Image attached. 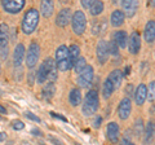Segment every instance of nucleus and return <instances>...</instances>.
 <instances>
[{
    "instance_id": "f03ea898",
    "label": "nucleus",
    "mask_w": 155,
    "mask_h": 145,
    "mask_svg": "<svg viewBox=\"0 0 155 145\" xmlns=\"http://www.w3.org/2000/svg\"><path fill=\"white\" fill-rule=\"evenodd\" d=\"M38 23H39V12L34 8L28 9L22 20V31L26 35L32 34L34 30L38 27Z\"/></svg>"
},
{
    "instance_id": "dca6fc26",
    "label": "nucleus",
    "mask_w": 155,
    "mask_h": 145,
    "mask_svg": "<svg viewBox=\"0 0 155 145\" xmlns=\"http://www.w3.org/2000/svg\"><path fill=\"white\" fill-rule=\"evenodd\" d=\"M23 59H25V46L18 44L16 48H14V52H13V64H14V66L21 65L23 62Z\"/></svg>"
},
{
    "instance_id": "20e7f679",
    "label": "nucleus",
    "mask_w": 155,
    "mask_h": 145,
    "mask_svg": "<svg viewBox=\"0 0 155 145\" xmlns=\"http://www.w3.org/2000/svg\"><path fill=\"white\" fill-rule=\"evenodd\" d=\"M71 25H72V30H74L76 35H81L87 29L85 14L81 11H76L74 16H71Z\"/></svg>"
},
{
    "instance_id": "9b49d317",
    "label": "nucleus",
    "mask_w": 155,
    "mask_h": 145,
    "mask_svg": "<svg viewBox=\"0 0 155 145\" xmlns=\"http://www.w3.org/2000/svg\"><path fill=\"white\" fill-rule=\"evenodd\" d=\"M129 53L132 55H137L141 49V38H140L138 32H132V35L129 36V46H128Z\"/></svg>"
},
{
    "instance_id": "c85d7f7f",
    "label": "nucleus",
    "mask_w": 155,
    "mask_h": 145,
    "mask_svg": "<svg viewBox=\"0 0 155 145\" xmlns=\"http://www.w3.org/2000/svg\"><path fill=\"white\" fill-rule=\"evenodd\" d=\"M54 91H56L54 84H53V82H51L49 84H47V87L44 88V91H43V95H44V97H45L47 100H51L53 96H54Z\"/></svg>"
},
{
    "instance_id": "423d86ee",
    "label": "nucleus",
    "mask_w": 155,
    "mask_h": 145,
    "mask_svg": "<svg viewBox=\"0 0 155 145\" xmlns=\"http://www.w3.org/2000/svg\"><path fill=\"white\" fill-rule=\"evenodd\" d=\"M39 57H40V47L36 43H31L30 47H28V51H27V55H26V65L27 67H35L38 61H39Z\"/></svg>"
},
{
    "instance_id": "6ab92c4d",
    "label": "nucleus",
    "mask_w": 155,
    "mask_h": 145,
    "mask_svg": "<svg viewBox=\"0 0 155 145\" xmlns=\"http://www.w3.org/2000/svg\"><path fill=\"white\" fill-rule=\"evenodd\" d=\"M9 42V27L7 23H0V48L8 47Z\"/></svg>"
},
{
    "instance_id": "ea45409f",
    "label": "nucleus",
    "mask_w": 155,
    "mask_h": 145,
    "mask_svg": "<svg viewBox=\"0 0 155 145\" xmlns=\"http://www.w3.org/2000/svg\"><path fill=\"white\" fill-rule=\"evenodd\" d=\"M101 122H102V118H101V117H97L96 119H94V122H93V127H100V126H101Z\"/></svg>"
},
{
    "instance_id": "79ce46f5",
    "label": "nucleus",
    "mask_w": 155,
    "mask_h": 145,
    "mask_svg": "<svg viewBox=\"0 0 155 145\" xmlns=\"http://www.w3.org/2000/svg\"><path fill=\"white\" fill-rule=\"evenodd\" d=\"M34 74H35L34 71H31L30 74H28V83H30V84H32V83H34Z\"/></svg>"
},
{
    "instance_id": "f704fd0d",
    "label": "nucleus",
    "mask_w": 155,
    "mask_h": 145,
    "mask_svg": "<svg viewBox=\"0 0 155 145\" xmlns=\"http://www.w3.org/2000/svg\"><path fill=\"white\" fill-rule=\"evenodd\" d=\"M25 127V124H23L22 120H14L13 122V128L14 130H23Z\"/></svg>"
},
{
    "instance_id": "1a4fd4ad",
    "label": "nucleus",
    "mask_w": 155,
    "mask_h": 145,
    "mask_svg": "<svg viewBox=\"0 0 155 145\" xmlns=\"http://www.w3.org/2000/svg\"><path fill=\"white\" fill-rule=\"evenodd\" d=\"M132 112V101L129 97H125L120 101L119 108H118V115L120 119H127Z\"/></svg>"
},
{
    "instance_id": "7c9ffc66",
    "label": "nucleus",
    "mask_w": 155,
    "mask_h": 145,
    "mask_svg": "<svg viewBox=\"0 0 155 145\" xmlns=\"http://www.w3.org/2000/svg\"><path fill=\"white\" fill-rule=\"evenodd\" d=\"M133 132H134V135L137 137H140L141 135L143 133V122H142V119L140 118V119H137L134 122V128H133Z\"/></svg>"
},
{
    "instance_id": "4be33fe9",
    "label": "nucleus",
    "mask_w": 155,
    "mask_h": 145,
    "mask_svg": "<svg viewBox=\"0 0 155 145\" xmlns=\"http://www.w3.org/2000/svg\"><path fill=\"white\" fill-rule=\"evenodd\" d=\"M109 79L111 80V83L114 84V88H119L123 82V72L116 69L114 71H111V74L109 75Z\"/></svg>"
},
{
    "instance_id": "a18cd8bd",
    "label": "nucleus",
    "mask_w": 155,
    "mask_h": 145,
    "mask_svg": "<svg viewBox=\"0 0 155 145\" xmlns=\"http://www.w3.org/2000/svg\"><path fill=\"white\" fill-rule=\"evenodd\" d=\"M149 4H150V7H153V8H154V5H155V0H149Z\"/></svg>"
},
{
    "instance_id": "f8f14e48",
    "label": "nucleus",
    "mask_w": 155,
    "mask_h": 145,
    "mask_svg": "<svg viewBox=\"0 0 155 145\" xmlns=\"http://www.w3.org/2000/svg\"><path fill=\"white\" fill-rule=\"evenodd\" d=\"M97 59H98L100 64H105L109 59V51H107V43L105 40H100L97 44V51H96Z\"/></svg>"
},
{
    "instance_id": "cd10ccee",
    "label": "nucleus",
    "mask_w": 155,
    "mask_h": 145,
    "mask_svg": "<svg viewBox=\"0 0 155 145\" xmlns=\"http://www.w3.org/2000/svg\"><path fill=\"white\" fill-rule=\"evenodd\" d=\"M154 137V122H149L145 131V143H150Z\"/></svg>"
},
{
    "instance_id": "c756f323",
    "label": "nucleus",
    "mask_w": 155,
    "mask_h": 145,
    "mask_svg": "<svg viewBox=\"0 0 155 145\" xmlns=\"http://www.w3.org/2000/svg\"><path fill=\"white\" fill-rule=\"evenodd\" d=\"M72 66H74V70H75L76 74H79V72L87 66L85 59H84V57H79V59H78V60L74 62V65H72Z\"/></svg>"
},
{
    "instance_id": "a211bd4d",
    "label": "nucleus",
    "mask_w": 155,
    "mask_h": 145,
    "mask_svg": "<svg viewBox=\"0 0 155 145\" xmlns=\"http://www.w3.org/2000/svg\"><path fill=\"white\" fill-rule=\"evenodd\" d=\"M145 39L149 44H153L154 39H155V22L153 20H150L146 23V27H145Z\"/></svg>"
},
{
    "instance_id": "2eb2a0df",
    "label": "nucleus",
    "mask_w": 155,
    "mask_h": 145,
    "mask_svg": "<svg viewBox=\"0 0 155 145\" xmlns=\"http://www.w3.org/2000/svg\"><path fill=\"white\" fill-rule=\"evenodd\" d=\"M40 12L43 14V17L49 18L53 14V12H54V2L53 0H41Z\"/></svg>"
},
{
    "instance_id": "412c9836",
    "label": "nucleus",
    "mask_w": 155,
    "mask_h": 145,
    "mask_svg": "<svg viewBox=\"0 0 155 145\" xmlns=\"http://www.w3.org/2000/svg\"><path fill=\"white\" fill-rule=\"evenodd\" d=\"M114 42L118 44L120 48L127 47V42H128V34L123 31V30H118L114 34Z\"/></svg>"
},
{
    "instance_id": "4468645a",
    "label": "nucleus",
    "mask_w": 155,
    "mask_h": 145,
    "mask_svg": "<svg viewBox=\"0 0 155 145\" xmlns=\"http://www.w3.org/2000/svg\"><path fill=\"white\" fill-rule=\"evenodd\" d=\"M147 99V87L145 84H140L134 92V100L137 105H143V103Z\"/></svg>"
},
{
    "instance_id": "2f4dec72",
    "label": "nucleus",
    "mask_w": 155,
    "mask_h": 145,
    "mask_svg": "<svg viewBox=\"0 0 155 145\" xmlns=\"http://www.w3.org/2000/svg\"><path fill=\"white\" fill-rule=\"evenodd\" d=\"M36 80H38V83H45L47 82V74H45V70H44V67H43V65H40V67H39V70L36 71Z\"/></svg>"
},
{
    "instance_id": "a19ab883",
    "label": "nucleus",
    "mask_w": 155,
    "mask_h": 145,
    "mask_svg": "<svg viewBox=\"0 0 155 145\" xmlns=\"http://www.w3.org/2000/svg\"><path fill=\"white\" fill-rule=\"evenodd\" d=\"M51 115L52 117H54V118H57V119H61V120H66V118L65 117H62V115H58V114H56V113H51Z\"/></svg>"
},
{
    "instance_id": "aec40b11",
    "label": "nucleus",
    "mask_w": 155,
    "mask_h": 145,
    "mask_svg": "<svg viewBox=\"0 0 155 145\" xmlns=\"http://www.w3.org/2000/svg\"><path fill=\"white\" fill-rule=\"evenodd\" d=\"M125 20V14L123 11H114L113 14H111V25L115 26V27H119L124 23Z\"/></svg>"
},
{
    "instance_id": "f257e3e1",
    "label": "nucleus",
    "mask_w": 155,
    "mask_h": 145,
    "mask_svg": "<svg viewBox=\"0 0 155 145\" xmlns=\"http://www.w3.org/2000/svg\"><path fill=\"white\" fill-rule=\"evenodd\" d=\"M56 65L60 71H69L72 67V62L69 56V48L66 46H60L56 51Z\"/></svg>"
},
{
    "instance_id": "a878e982",
    "label": "nucleus",
    "mask_w": 155,
    "mask_h": 145,
    "mask_svg": "<svg viewBox=\"0 0 155 145\" xmlns=\"http://www.w3.org/2000/svg\"><path fill=\"white\" fill-rule=\"evenodd\" d=\"M69 56H70V60L74 65V62L80 57V48L78 47L76 44H72L70 48H69Z\"/></svg>"
},
{
    "instance_id": "9d476101",
    "label": "nucleus",
    "mask_w": 155,
    "mask_h": 145,
    "mask_svg": "<svg viewBox=\"0 0 155 145\" xmlns=\"http://www.w3.org/2000/svg\"><path fill=\"white\" fill-rule=\"evenodd\" d=\"M71 21V9L70 8H64L61 9L60 13L57 14L56 25L60 27H66Z\"/></svg>"
},
{
    "instance_id": "393cba45",
    "label": "nucleus",
    "mask_w": 155,
    "mask_h": 145,
    "mask_svg": "<svg viewBox=\"0 0 155 145\" xmlns=\"http://www.w3.org/2000/svg\"><path fill=\"white\" fill-rule=\"evenodd\" d=\"M89 9H91L92 16H98V14L104 12V3L101 0H94L93 4L89 7Z\"/></svg>"
},
{
    "instance_id": "f3484780",
    "label": "nucleus",
    "mask_w": 155,
    "mask_h": 145,
    "mask_svg": "<svg viewBox=\"0 0 155 145\" xmlns=\"http://www.w3.org/2000/svg\"><path fill=\"white\" fill-rule=\"evenodd\" d=\"M119 132H120V130H119L118 123H115V122L109 123V126H107V137H109L110 141L118 143L119 141Z\"/></svg>"
},
{
    "instance_id": "0eeeda50",
    "label": "nucleus",
    "mask_w": 155,
    "mask_h": 145,
    "mask_svg": "<svg viewBox=\"0 0 155 145\" xmlns=\"http://www.w3.org/2000/svg\"><path fill=\"white\" fill-rule=\"evenodd\" d=\"M2 5L5 12L11 13V14H16L23 9V7H25V0H2Z\"/></svg>"
},
{
    "instance_id": "49530a36",
    "label": "nucleus",
    "mask_w": 155,
    "mask_h": 145,
    "mask_svg": "<svg viewBox=\"0 0 155 145\" xmlns=\"http://www.w3.org/2000/svg\"><path fill=\"white\" fill-rule=\"evenodd\" d=\"M4 139H5V135L0 132V141H4Z\"/></svg>"
},
{
    "instance_id": "39448f33",
    "label": "nucleus",
    "mask_w": 155,
    "mask_h": 145,
    "mask_svg": "<svg viewBox=\"0 0 155 145\" xmlns=\"http://www.w3.org/2000/svg\"><path fill=\"white\" fill-rule=\"evenodd\" d=\"M93 76H94V70L91 65H87L83 70L79 72V76H78V84H79L81 88H88L93 82Z\"/></svg>"
},
{
    "instance_id": "473e14b6",
    "label": "nucleus",
    "mask_w": 155,
    "mask_h": 145,
    "mask_svg": "<svg viewBox=\"0 0 155 145\" xmlns=\"http://www.w3.org/2000/svg\"><path fill=\"white\" fill-rule=\"evenodd\" d=\"M107 51H109V55H113V56H118L119 55V46L114 42V39L109 42Z\"/></svg>"
},
{
    "instance_id": "7ed1b4c3",
    "label": "nucleus",
    "mask_w": 155,
    "mask_h": 145,
    "mask_svg": "<svg viewBox=\"0 0 155 145\" xmlns=\"http://www.w3.org/2000/svg\"><path fill=\"white\" fill-rule=\"evenodd\" d=\"M100 101H98V93L96 89H91L85 96V101L83 104V114L85 117H91L93 115L97 109H98Z\"/></svg>"
},
{
    "instance_id": "e433bc0d",
    "label": "nucleus",
    "mask_w": 155,
    "mask_h": 145,
    "mask_svg": "<svg viewBox=\"0 0 155 145\" xmlns=\"http://www.w3.org/2000/svg\"><path fill=\"white\" fill-rule=\"evenodd\" d=\"M0 53H2V59L3 60H7V57H8V47L0 48Z\"/></svg>"
},
{
    "instance_id": "58836bf2",
    "label": "nucleus",
    "mask_w": 155,
    "mask_h": 145,
    "mask_svg": "<svg viewBox=\"0 0 155 145\" xmlns=\"http://www.w3.org/2000/svg\"><path fill=\"white\" fill-rule=\"evenodd\" d=\"M125 93H127L129 96V99H130V96L133 95V86L132 84H128L127 86V88H125Z\"/></svg>"
},
{
    "instance_id": "c9c22d12",
    "label": "nucleus",
    "mask_w": 155,
    "mask_h": 145,
    "mask_svg": "<svg viewBox=\"0 0 155 145\" xmlns=\"http://www.w3.org/2000/svg\"><path fill=\"white\" fill-rule=\"evenodd\" d=\"M154 87H155V84H154V82H151L150 83V92H147V95H149V99H150V101H154Z\"/></svg>"
},
{
    "instance_id": "72a5a7b5",
    "label": "nucleus",
    "mask_w": 155,
    "mask_h": 145,
    "mask_svg": "<svg viewBox=\"0 0 155 145\" xmlns=\"http://www.w3.org/2000/svg\"><path fill=\"white\" fill-rule=\"evenodd\" d=\"M25 114H26V117H27L28 119L34 120V122H38V123H40V118H39V117H36V115H34L31 112H26Z\"/></svg>"
},
{
    "instance_id": "4c0bfd02",
    "label": "nucleus",
    "mask_w": 155,
    "mask_h": 145,
    "mask_svg": "<svg viewBox=\"0 0 155 145\" xmlns=\"http://www.w3.org/2000/svg\"><path fill=\"white\" fill-rule=\"evenodd\" d=\"M93 2L94 0H81V5H83L84 8H87V9H89V7L93 4Z\"/></svg>"
},
{
    "instance_id": "6e6552de",
    "label": "nucleus",
    "mask_w": 155,
    "mask_h": 145,
    "mask_svg": "<svg viewBox=\"0 0 155 145\" xmlns=\"http://www.w3.org/2000/svg\"><path fill=\"white\" fill-rule=\"evenodd\" d=\"M43 67L45 70V74H47V80L49 82H54L57 79V65H56V61L53 59H47L44 62H43Z\"/></svg>"
},
{
    "instance_id": "bb28decb",
    "label": "nucleus",
    "mask_w": 155,
    "mask_h": 145,
    "mask_svg": "<svg viewBox=\"0 0 155 145\" xmlns=\"http://www.w3.org/2000/svg\"><path fill=\"white\" fill-rule=\"evenodd\" d=\"M114 84L111 83V80L107 78L105 80V83H104V97L105 99H109L111 95H113V92H114Z\"/></svg>"
},
{
    "instance_id": "c03bdc74",
    "label": "nucleus",
    "mask_w": 155,
    "mask_h": 145,
    "mask_svg": "<svg viewBox=\"0 0 155 145\" xmlns=\"http://www.w3.org/2000/svg\"><path fill=\"white\" fill-rule=\"evenodd\" d=\"M0 113H4V114L7 113V110H5V108H4V106H0Z\"/></svg>"
},
{
    "instance_id": "37998d69",
    "label": "nucleus",
    "mask_w": 155,
    "mask_h": 145,
    "mask_svg": "<svg viewBox=\"0 0 155 145\" xmlns=\"http://www.w3.org/2000/svg\"><path fill=\"white\" fill-rule=\"evenodd\" d=\"M31 132H32L34 135H36V136H41V131H39V130H35V128H34Z\"/></svg>"
},
{
    "instance_id": "de8ad7c7",
    "label": "nucleus",
    "mask_w": 155,
    "mask_h": 145,
    "mask_svg": "<svg viewBox=\"0 0 155 145\" xmlns=\"http://www.w3.org/2000/svg\"><path fill=\"white\" fill-rule=\"evenodd\" d=\"M61 3H66V2H69V0H60Z\"/></svg>"
},
{
    "instance_id": "ddd939ff",
    "label": "nucleus",
    "mask_w": 155,
    "mask_h": 145,
    "mask_svg": "<svg viewBox=\"0 0 155 145\" xmlns=\"http://www.w3.org/2000/svg\"><path fill=\"white\" fill-rule=\"evenodd\" d=\"M123 9L127 17H133L138 9V0H123Z\"/></svg>"
},
{
    "instance_id": "b1692460",
    "label": "nucleus",
    "mask_w": 155,
    "mask_h": 145,
    "mask_svg": "<svg viewBox=\"0 0 155 145\" xmlns=\"http://www.w3.org/2000/svg\"><path fill=\"white\" fill-rule=\"evenodd\" d=\"M106 27H107V23H106V20H100L98 22H96L92 30H93L94 35H102V34L106 31Z\"/></svg>"
},
{
    "instance_id": "5701e85b",
    "label": "nucleus",
    "mask_w": 155,
    "mask_h": 145,
    "mask_svg": "<svg viewBox=\"0 0 155 145\" xmlns=\"http://www.w3.org/2000/svg\"><path fill=\"white\" fill-rule=\"evenodd\" d=\"M69 100H70V104L72 106H78L81 103V92L78 88L71 89V92L69 95Z\"/></svg>"
}]
</instances>
